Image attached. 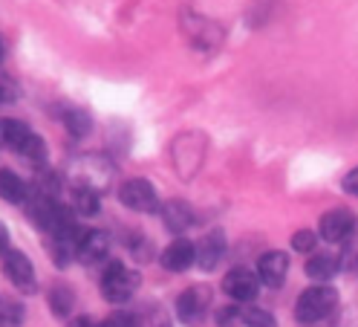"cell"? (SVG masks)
Listing matches in <instances>:
<instances>
[{
	"label": "cell",
	"mask_w": 358,
	"mask_h": 327,
	"mask_svg": "<svg viewBox=\"0 0 358 327\" xmlns=\"http://www.w3.org/2000/svg\"><path fill=\"white\" fill-rule=\"evenodd\" d=\"M110 252V235L101 232V229H84L81 241H78V249H76V260L84 267H93V264H101Z\"/></svg>",
	"instance_id": "ba28073f"
},
{
	"label": "cell",
	"mask_w": 358,
	"mask_h": 327,
	"mask_svg": "<svg viewBox=\"0 0 358 327\" xmlns=\"http://www.w3.org/2000/svg\"><path fill=\"white\" fill-rule=\"evenodd\" d=\"M240 319H243L240 307H220L217 310V324L220 327H234V324H240Z\"/></svg>",
	"instance_id": "cb8c5ba5"
},
{
	"label": "cell",
	"mask_w": 358,
	"mask_h": 327,
	"mask_svg": "<svg viewBox=\"0 0 358 327\" xmlns=\"http://www.w3.org/2000/svg\"><path fill=\"white\" fill-rule=\"evenodd\" d=\"M162 267L168 272H185L196 264V246L188 241V237H176V241H171L165 249H162Z\"/></svg>",
	"instance_id": "9c48e42d"
},
{
	"label": "cell",
	"mask_w": 358,
	"mask_h": 327,
	"mask_svg": "<svg viewBox=\"0 0 358 327\" xmlns=\"http://www.w3.org/2000/svg\"><path fill=\"white\" fill-rule=\"evenodd\" d=\"M315 244H318V235L312 229H298L292 235V249H298V252H312Z\"/></svg>",
	"instance_id": "7402d4cb"
},
{
	"label": "cell",
	"mask_w": 358,
	"mask_h": 327,
	"mask_svg": "<svg viewBox=\"0 0 358 327\" xmlns=\"http://www.w3.org/2000/svg\"><path fill=\"white\" fill-rule=\"evenodd\" d=\"M341 186H344V191H347V194H355V197H358V168H352V171L347 174Z\"/></svg>",
	"instance_id": "4316f807"
},
{
	"label": "cell",
	"mask_w": 358,
	"mask_h": 327,
	"mask_svg": "<svg viewBox=\"0 0 358 327\" xmlns=\"http://www.w3.org/2000/svg\"><path fill=\"white\" fill-rule=\"evenodd\" d=\"M17 102V84L9 78H0V104H9Z\"/></svg>",
	"instance_id": "d4e9b609"
},
{
	"label": "cell",
	"mask_w": 358,
	"mask_h": 327,
	"mask_svg": "<svg viewBox=\"0 0 358 327\" xmlns=\"http://www.w3.org/2000/svg\"><path fill=\"white\" fill-rule=\"evenodd\" d=\"M142 284V275L136 270H130L124 260H110L107 270L101 272V295L110 301V304H124L136 295Z\"/></svg>",
	"instance_id": "6da1fadb"
},
{
	"label": "cell",
	"mask_w": 358,
	"mask_h": 327,
	"mask_svg": "<svg viewBox=\"0 0 358 327\" xmlns=\"http://www.w3.org/2000/svg\"><path fill=\"white\" fill-rule=\"evenodd\" d=\"M338 307V290L327 287V284H315L298 295L295 301V319L301 324H318L327 316H332V310Z\"/></svg>",
	"instance_id": "7a4b0ae2"
},
{
	"label": "cell",
	"mask_w": 358,
	"mask_h": 327,
	"mask_svg": "<svg viewBox=\"0 0 358 327\" xmlns=\"http://www.w3.org/2000/svg\"><path fill=\"white\" fill-rule=\"evenodd\" d=\"M32 137V130L17 122V119H0V151H17L27 145V139Z\"/></svg>",
	"instance_id": "4fadbf2b"
},
{
	"label": "cell",
	"mask_w": 358,
	"mask_h": 327,
	"mask_svg": "<svg viewBox=\"0 0 358 327\" xmlns=\"http://www.w3.org/2000/svg\"><path fill=\"white\" fill-rule=\"evenodd\" d=\"M6 252H9V229L0 221V255H6Z\"/></svg>",
	"instance_id": "83f0119b"
},
{
	"label": "cell",
	"mask_w": 358,
	"mask_h": 327,
	"mask_svg": "<svg viewBox=\"0 0 358 327\" xmlns=\"http://www.w3.org/2000/svg\"><path fill=\"white\" fill-rule=\"evenodd\" d=\"M208 307H211V287H206V284H194L176 298V316L188 327H196L203 321Z\"/></svg>",
	"instance_id": "277c9868"
},
{
	"label": "cell",
	"mask_w": 358,
	"mask_h": 327,
	"mask_svg": "<svg viewBox=\"0 0 358 327\" xmlns=\"http://www.w3.org/2000/svg\"><path fill=\"white\" fill-rule=\"evenodd\" d=\"M306 275L315 278V281H327L332 278L335 272L341 270V255H332V252H315L309 260H306Z\"/></svg>",
	"instance_id": "5bb4252c"
},
{
	"label": "cell",
	"mask_w": 358,
	"mask_h": 327,
	"mask_svg": "<svg viewBox=\"0 0 358 327\" xmlns=\"http://www.w3.org/2000/svg\"><path fill=\"white\" fill-rule=\"evenodd\" d=\"M20 154L29 160V165H35L38 171H43V162H47V142H43L38 134H32L27 139V145L20 148Z\"/></svg>",
	"instance_id": "ffe728a7"
},
{
	"label": "cell",
	"mask_w": 358,
	"mask_h": 327,
	"mask_svg": "<svg viewBox=\"0 0 358 327\" xmlns=\"http://www.w3.org/2000/svg\"><path fill=\"white\" fill-rule=\"evenodd\" d=\"M24 304L20 301H9V298H0V327H20L24 324Z\"/></svg>",
	"instance_id": "d6986e66"
},
{
	"label": "cell",
	"mask_w": 358,
	"mask_h": 327,
	"mask_svg": "<svg viewBox=\"0 0 358 327\" xmlns=\"http://www.w3.org/2000/svg\"><path fill=\"white\" fill-rule=\"evenodd\" d=\"M341 267H347V270L358 267V241H355V244H350V246L344 249V255H341Z\"/></svg>",
	"instance_id": "484cf974"
},
{
	"label": "cell",
	"mask_w": 358,
	"mask_h": 327,
	"mask_svg": "<svg viewBox=\"0 0 358 327\" xmlns=\"http://www.w3.org/2000/svg\"><path fill=\"white\" fill-rule=\"evenodd\" d=\"M257 290H260V278L249 267H234V270H229L226 278H222V293H226L229 298H234V301H240V304L255 301Z\"/></svg>",
	"instance_id": "8992f818"
},
{
	"label": "cell",
	"mask_w": 358,
	"mask_h": 327,
	"mask_svg": "<svg viewBox=\"0 0 358 327\" xmlns=\"http://www.w3.org/2000/svg\"><path fill=\"white\" fill-rule=\"evenodd\" d=\"M64 127L70 130V137H87L90 130H93V116H90L87 111H81V107H70V111H66L64 116Z\"/></svg>",
	"instance_id": "ac0fdd59"
},
{
	"label": "cell",
	"mask_w": 358,
	"mask_h": 327,
	"mask_svg": "<svg viewBox=\"0 0 358 327\" xmlns=\"http://www.w3.org/2000/svg\"><path fill=\"white\" fill-rule=\"evenodd\" d=\"M222 255H226V235H222L220 229L199 237V244H196V267L199 270H206V272L217 270Z\"/></svg>",
	"instance_id": "8fae6325"
},
{
	"label": "cell",
	"mask_w": 358,
	"mask_h": 327,
	"mask_svg": "<svg viewBox=\"0 0 358 327\" xmlns=\"http://www.w3.org/2000/svg\"><path fill=\"white\" fill-rule=\"evenodd\" d=\"M119 200H122L127 209L142 211V214H156V211H162L159 194H156L153 183H150V180H142V177L124 180V183L119 186Z\"/></svg>",
	"instance_id": "3957f363"
},
{
	"label": "cell",
	"mask_w": 358,
	"mask_h": 327,
	"mask_svg": "<svg viewBox=\"0 0 358 327\" xmlns=\"http://www.w3.org/2000/svg\"><path fill=\"white\" fill-rule=\"evenodd\" d=\"M162 221L173 235H182L194 226V209L185 200H168L162 206Z\"/></svg>",
	"instance_id": "7c38bea8"
},
{
	"label": "cell",
	"mask_w": 358,
	"mask_h": 327,
	"mask_svg": "<svg viewBox=\"0 0 358 327\" xmlns=\"http://www.w3.org/2000/svg\"><path fill=\"white\" fill-rule=\"evenodd\" d=\"M66 327H99V324H96L93 319H90V316H78V319H73Z\"/></svg>",
	"instance_id": "f1b7e54d"
},
{
	"label": "cell",
	"mask_w": 358,
	"mask_h": 327,
	"mask_svg": "<svg viewBox=\"0 0 358 327\" xmlns=\"http://www.w3.org/2000/svg\"><path fill=\"white\" fill-rule=\"evenodd\" d=\"M321 237L329 244H341L355 232V214L350 209H329L324 217H321V226H318Z\"/></svg>",
	"instance_id": "52a82bcc"
},
{
	"label": "cell",
	"mask_w": 358,
	"mask_h": 327,
	"mask_svg": "<svg viewBox=\"0 0 358 327\" xmlns=\"http://www.w3.org/2000/svg\"><path fill=\"white\" fill-rule=\"evenodd\" d=\"M99 327H139V319L127 313V310H116V313H110Z\"/></svg>",
	"instance_id": "603a6c76"
},
{
	"label": "cell",
	"mask_w": 358,
	"mask_h": 327,
	"mask_svg": "<svg viewBox=\"0 0 358 327\" xmlns=\"http://www.w3.org/2000/svg\"><path fill=\"white\" fill-rule=\"evenodd\" d=\"M27 194H29L27 183L20 180L15 171H9V168L0 171V200H6V203H24Z\"/></svg>",
	"instance_id": "9a60e30c"
},
{
	"label": "cell",
	"mask_w": 358,
	"mask_h": 327,
	"mask_svg": "<svg viewBox=\"0 0 358 327\" xmlns=\"http://www.w3.org/2000/svg\"><path fill=\"white\" fill-rule=\"evenodd\" d=\"M3 272L12 281V287L24 295H32L38 290V278H35V267L32 260L20 252V249H9L3 255Z\"/></svg>",
	"instance_id": "5b68a950"
},
{
	"label": "cell",
	"mask_w": 358,
	"mask_h": 327,
	"mask_svg": "<svg viewBox=\"0 0 358 327\" xmlns=\"http://www.w3.org/2000/svg\"><path fill=\"white\" fill-rule=\"evenodd\" d=\"M286 272H289V255L286 252L272 249V252L260 255V260H257V278L263 281L266 287H280L286 281Z\"/></svg>",
	"instance_id": "30bf717a"
},
{
	"label": "cell",
	"mask_w": 358,
	"mask_h": 327,
	"mask_svg": "<svg viewBox=\"0 0 358 327\" xmlns=\"http://www.w3.org/2000/svg\"><path fill=\"white\" fill-rule=\"evenodd\" d=\"M73 209L78 214H96L99 211V191L93 186H87V183H73Z\"/></svg>",
	"instance_id": "2e32d148"
},
{
	"label": "cell",
	"mask_w": 358,
	"mask_h": 327,
	"mask_svg": "<svg viewBox=\"0 0 358 327\" xmlns=\"http://www.w3.org/2000/svg\"><path fill=\"white\" fill-rule=\"evenodd\" d=\"M243 324L245 327H275V319L268 310L252 307V310H243Z\"/></svg>",
	"instance_id": "44dd1931"
},
{
	"label": "cell",
	"mask_w": 358,
	"mask_h": 327,
	"mask_svg": "<svg viewBox=\"0 0 358 327\" xmlns=\"http://www.w3.org/2000/svg\"><path fill=\"white\" fill-rule=\"evenodd\" d=\"M3 58H6V47H3V41H0V64H3Z\"/></svg>",
	"instance_id": "f546056e"
},
{
	"label": "cell",
	"mask_w": 358,
	"mask_h": 327,
	"mask_svg": "<svg viewBox=\"0 0 358 327\" xmlns=\"http://www.w3.org/2000/svg\"><path fill=\"white\" fill-rule=\"evenodd\" d=\"M73 304H76V293H73V287H66L64 281H55L52 290H50V310H52L58 319H64V316H70Z\"/></svg>",
	"instance_id": "e0dca14e"
}]
</instances>
